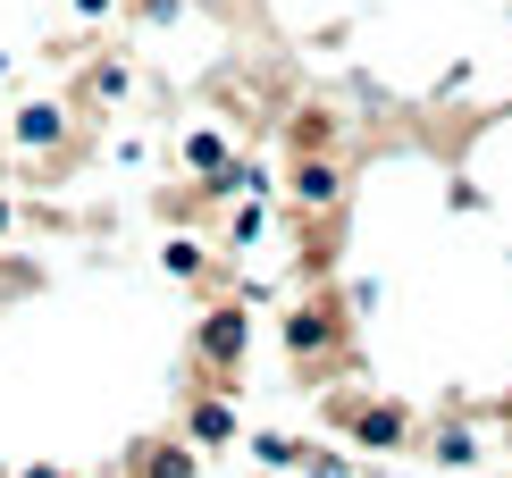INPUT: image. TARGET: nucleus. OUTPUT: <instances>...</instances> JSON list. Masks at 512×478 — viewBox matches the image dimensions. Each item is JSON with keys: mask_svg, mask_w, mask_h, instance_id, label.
Instances as JSON below:
<instances>
[{"mask_svg": "<svg viewBox=\"0 0 512 478\" xmlns=\"http://www.w3.org/2000/svg\"><path fill=\"white\" fill-rule=\"evenodd\" d=\"M0 76H9V51H0Z\"/></svg>", "mask_w": 512, "mask_h": 478, "instance_id": "20", "label": "nucleus"}, {"mask_svg": "<svg viewBox=\"0 0 512 478\" xmlns=\"http://www.w3.org/2000/svg\"><path fill=\"white\" fill-rule=\"evenodd\" d=\"M76 17H84V26H93V17H110V0H76Z\"/></svg>", "mask_w": 512, "mask_h": 478, "instance_id": "17", "label": "nucleus"}, {"mask_svg": "<svg viewBox=\"0 0 512 478\" xmlns=\"http://www.w3.org/2000/svg\"><path fill=\"white\" fill-rule=\"evenodd\" d=\"M252 462L286 478V470H303V462H311V437H286V428H252Z\"/></svg>", "mask_w": 512, "mask_h": 478, "instance_id": "6", "label": "nucleus"}, {"mask_svg": "<svg viewBox=\"0 0 512 478\" xmlns=\"http://www.w3.org/2000/svg\"><path fill=\"white\" fill-rule=\"evenodd\" d=\"M84 93H93V101H126V93H135V76H126V59H101V68L84 76Z\"/></svg>", "mask_w": 512, "mask_h": 478, "instance_id": "12", "label": "nucleus"}, {"mask_svg": "<svg viewBox=\"0 0 512 478\" xmlns=\"http://www.w3.org/2000/svg\"><path fill=\"white\" fill-rule=\"evenodd\" d=\"M17 478H68V470H51V462H34V470H17Z\"/></svg>", "mask_w": 512, "mask_h": 478, "instance_id": "18", "label": "nucleus"}, {"mask_svg": "<svg viewBox=\"0 0 512 478\" xmlns=\"http://www.w3.org/2000/svg\"><path fill=\"white\" fill-rule=\"evenodd\" d=\"M68 126H76V118L59 110V101H26L9 135H17V151H59V143H68Z\"/></svg>", "mask_w": 512, "mask_h": 478, "instance_id": "5", "label": "nucleus"}, {"mask_svg": "<svg viewBox=\"0 0 512 478\" xmlns=\"http://www.w3.org/2000/svg\"><path fill=\"white\" fill-rule=\"evenodd\" d=\"M429 453H437L445 470H479V453H487V445H479V428H471V420H445L437 437H429Z\"/></svg>", "mask_w": 512, "mask_h": 478, "instance_id": "8", "label": "nucleus"}, {"mask_svg": "<svg viewBox=\"0 0 512 478\" xmlns=\"http://www.w3.org/2000/svg\"><path fill=\"white\" fill-rule=\"evenodd\" d=\"M9 219H17V210H9V202H0V235H9Z\"/></svg>", "mask_w": 512, "mask_h": 478, "instance_id": "19", "label": "nucleus"}, {"mask_svg": "<svg viewBox=\"0 0 512 478\" xmlns=\"http://www.w3.org/2000/svg\"><path fill=\"white\" fill-rule=\"evenodd\" d=\"M303 478H353V462L336 445H311V462H303Z\"/></svg>", "mask_w": 512, "mask_h": 478, "instance_id": "15", "label": "nucleus"}, {"mask_svg": "<svg viewBox=\"0 0 512 478\" xmlns=\"http://www.w3.org/2000/svg\"><path fill=\"white\" fill-rule=\"evenodd\" d=\"M194 353H202V369H219V386H227L244 369V353H252V311L244 302H219V311L194 328Z\"/></svg>", "mask_w": 512, "mask_h": 478, "instance_id": "1", "label": "nucleus"}, {"mask_svg": "<svg viewBox=\"0 0 512 478\" xmlns=\"http://www.w3.org/2000/svg\"><path fill=\"white\" fill-rule=\"evenodd\" d=\"M202 193H210V202H227V193H269V177L252 160H227V168H210V177H202Z\"/></svg>", "mask_w": 512, "mask_h": 478, "instance_id": "9", "label": "nucleus"}, {"mask_svg": "<svg viewBox=\"0 0 512 478\" xmlns=\"http://www.w3.org/2000/svg\"><path fill=\"white\" fill-rule=\"evenodd\" d=\"M177 9H185V0H143V17H152V26H177Z\"/></svg>", "mask_w": 512, "mask_h": 478, "instance_id": "16", "label": "nucleus"}, {"mask_svg": "<svg viewBox=\"0 0 512 478\" xmlns=\"http://www.w3.org/2000/svg\"><path fill=\"white\" fill-rule=\"evenodd\" d=\"M227 244H236V252H252V244H269V210H261V193H252V202L236 210V219H227Z\"/></svg>", "mask_w": 512, "mask_h": 478, "instance_id": "10", "label": "nucleus"}, {"mask_svg": "<svg viewBox=\"0 0 512 478\" xmlns=\"http://www.w3.org/2000/svg\"><path fill=\"white\" fill-rule=\"evenodd\" d=\"M185 437H194V445H227V437H236V403H227V395H202L194 411H185Z\"/></svg>", "mask_w": 512, "mask_h": 478, "instance_id": "7", "label": "nucleus"}, {"mask_svg": "<svg viewBox=\"0 0 512 478\" xmlns=\"http://www.w3.org/2000/svg\"><path fill=\"white\" fill-rule=\"evenodd\" d=\"M294 202H303L311 210V219H319V210H336V202H345V168H336L328 160V151H303V160H294Z\"/></svg>", "mask_w": 512, "mask_h": 478, "instance_id": "3", "label": "nucleus"}, {"mask_svg": "<svg viewBox=\"0 0 512 478\" xmlns=\"http://www.w3.org/2000/svg\"><path fill=\"white\" fill-rule=\"evenodd\" d=\"M202 462H194V453H185V445H160V453H143V462H135V478H194Z\"/></svg>", "mask_w": 512, "mask_h": 478, "instance_id": "11", "label": "nucleus"}, {"mask_svg": "<svg viewBox=\"0 0 512 478\" xmlns=\"http://www.w3.org/2000/svg\"><path fill=\"white\" fill-rule=\"evenodd\" d=\"M185 160H194L202 177H210V168H227V143H219V135H210V126H202V135H185Z\"/></svg>", "mask_w": 512, "mask_h": 478, "instance_id": "13", "label": "nucleus"}, {"mask_svg": "<svg viewBox=\"0 0 512 478\" xmlns=\"http://www.w3.org/2000/svg\"><path fill=\"white\" fill-rule=\"evenodd\" d=\"M286 353H294V361H328V353H336V311H328V302L286 311Z\"/></svg>", "mask_w": 512, "mask_h": 478, "instance_id": "4", "label": "nucleus"}, {"mask_svg": "<svg viewBox=\"0 0 512 478\" xmlns=\"http://www.w3.org/2000/svg\"><path fill=\"white\" fill-rule=\"evenodd\" d=\"M160 269L168 277H202V244H185V235H177V244H160Z\"/></svg>", "mask_w": 512, "mask_h": 478, "instance_id": "14", "label": "nucleus"}, {"mask_svg": "<svg viewBox=\"0 0 512 478\" xmlns=\"http://www.w3.org/2000/svg\"><path fill=\"white\" fill-rule=\"evenodd\" d=\"M345 437L361 453H403V445H412V411H403V403H353L345 411Z\"/></svg>", "mask_w": 512, "mask_h": 478, "instance_id": "2", "label": "nucleus"}]
</instances>
